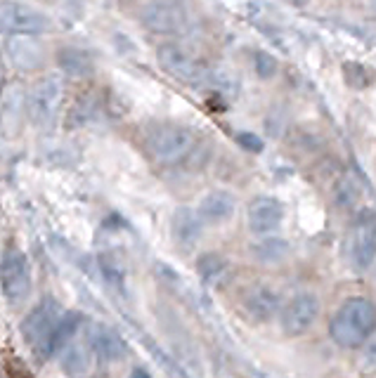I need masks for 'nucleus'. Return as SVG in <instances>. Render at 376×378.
Returning <instances> with one entry per match:
<instances>
[{
	"mask_svg": "<svg viewBox=\"0 0 376 378\" xmlns=\"http://www.w3.org/2000/svg\"><path fill=\"white\" fill-rule=\"evenodd\" d=\"M376 331V305L369 298H348L331 317L329 333L339 348L355 350Z\"/></svg>",
	"mask_w": 376,
	"mask_h": 378,
	"instance_id": "1",
	"label": "nucleus"
},
{
	"mask_svg": "<svg viewBox=\"0 0 376 378\" xmlns=\"http://www.w3.org/2000/svg\"><path fill=\"white\" fill-rule=\"evenodd\" d=\"M147 149L159 163L178 166L197 152L199 137L192 128L178 123H154L145 135Z\"/></svg>",
	"mask_w": 376,
	"mask_h": 378,
	"instance_id": "2",
	"label": "nucleus"
},
{
	"mask_svg": "<svg viewBox=\"0 0 376 378\" xmlns=\"http://www.w3.org/2000/svg\"><path fill=\"white\" fill-rule=\"evenodd\" d=\"M157 62L170 79H175L187 88H206L213 81V71L201 59H197L195 54H190L185 48L175 46V43L159 46Z\"/></svg>",
	"mask_w": 376,
	"mask_h": 378,
	"instance_id": "3",
	"label": "nucleus"
},
{
	"mask_svg": "<svg viewBox=\"0 0 376 378\" xmlns=\"http://www.w3.org/2000/svg\"><path fill=\"white\" fill-rule=\"evenodd\" d=\"M140 21L147 31L161 36H180L192 26V14L185 0H147L142 5Z\"/></svg>",
	"mask_w": 376,
	"mask_h": 378,
	"instance_id": "4",
	"label": "nucleus"
},
{
	"mask_svg": "<svg viewBox=\"0 0 376 378\" xmlns=\"http://www.w3.org/2000/svg\"><path fill=\"white\" fill-rule=\"evenodd\" d=\"M62 317H64L62 305H59L55 298L48 296L26 315L24 321H21V336H24V341L29 343L43 359H46V348H48L50 336H52V331L57 329Z\"/></svg>",
	"mask_w": 376,
	"mask_h": 378,
	"instance_id": "5",
	"label": "nucleus"
},
{
	"mask_svg": "<svg viewBox=\"0 0 376 378\" xmlns=\"http://www.w3.org/2000/svg\"><path fill=\"white\" fill-rule=\"evenodd\" d=\"M48 17L24 3L0 0V31L14 33V36H36L48 31Z\"/></svg>",
	"mask_w": 376,
	"mask_h": 378,
	"instance_id": "6",
	"label": "nucleus"
},
{
	"mask_svg": "<svg viewBox=\"0 0 376 378\" xmlns=\"http://www.w3.org/2000/svg\"><path fill=\"white\" fill-rule=\"evenodd\" d=\"M0 288L10 303H21L31 291V272L26 255L21 251H8L0 260Z\"/></svg>",
	"mask_w": 376,
	"mask_h": 378,
	"instance_id": "7",
	"label": "nucleus"
},
{
	"mask_svg": "<svg viewBox=\"0 0 376 378\" xmlns=\"http://www.w3.org/2000/svg\"><path fill=\"white\" fill-rule=\"evenodd\" d=\"M350 258L355 268L367 270L376 260V213L374 210H362L350 227Z\"/></svg>",
	"mask_w": 376,
	"mask_h": 378,
	"instance_id": "8",
	"label": "nucleus"
},
{
	"mask_svg": "<svg viewBox=\"0 0 376 378\" xmlns=\"http://www.w3.org/2000/svg\"><path fill=\"white\" fill-rule=\"evenodd\" d=\"M319 315V300L313 293H296L281 310V331L289 338L303 336Z\"/></svg>",
	"mask_w": 376,
	"mask_h": 378,
	"instance_id": "9",
	"label": "nucleus"
},
{
	"mask_svg": "<svg viewBox=\"0 0 376 378\" xmlns=\"http://www.w3.org/2000/svg\"><path fill=\"white\" fill-rule=\"evenodd\" d=\"M62 83L59 79H43L29 94V114L36 123L48 126L57 116L59 102H62Z\"/></svg>",
	"mask_w": 376,
	"mask_h": 378,
	"instance_id": "10",
	"label": "nucleus"
},
{
	"mask_svg": "<svg viewBox=\"0 0 376 378\" xmlns=\"http://www.w3.org/2000/svg\"><path fill=\"white\" fill-rule=\"evenodd\" d=\"M284 220V206L275 197H256L246 208V225L253 235H273Z\"/></svg>",
	"mask_w": 376,
	"mask_h": 378,
	"instance_id": "11",
	"label": "nucleus"
},
{
	"mask_svg": "<svg viewBox=\"0 0 376 378\" xmlns=\"http://www.w3.org/2000/svg\"><path fill=\"white\" fill-rule=\"evenodd\" d=\"M88 343H90L92 352H95L102 362H119V359H123L126 352H128L123 338L104 324L90 326V331H88Z\"/></svg>",
	"mask_w": 376,
	"mask_h": 378,
	"instance_id": "12",
	"label": "nucleus"
},
{
	"mask_svg": "<svg viewBox=\"0 0 376 378\" xmlns=\"http://www.w3.org/2000/svg\"><path fill=\"white\" fill-rule=\"evenodd\" d=\"M244 315L251 321H270L275 315L279 312V298L273 288L268 286H256L244 296Z\"/></svg>",
	"mask_w": 376,
	"mask_h": 378,
	"instance_id": "13",
	"label": "nucleus"
},
{
	"mask_svg": "<svg viewBox=\"0 0 376 378\" xmlns=\"http://www.w3.org/2000/svg\"><path fill=\"white\" fill-rule=\"evenodd\" d=\"M204 218L199 215V210L192 208H178L170 222V230H173V239L180 243L182 248H192L201 239L204 232Z\"/></svg>",
	"mask_w": 376,
	"mask_h": 378,
	"instance_id": "14",
	"label": "nucleus"
},
{
	"mask_svg": "<svg viewBox=\"0 0 376 378\" xmlns=\"http://www.w3.org/2000/svg\"><path fill=\"white\" fill-rule=\"evenodd\" d=\"M232 213H235V197L228 192H220V189L208 192L199 203V215L208 222H225L232 218Z\"/></svg>",
	"mask_w": 376,
	"mask_h": 378,
	"instance_id": "15",
	"label": "nucleus"
},
{
	"mask_svg": "<svg viewBox=\"0 0 376 378\" xmlns=\"http://www.w3.org/2000/svg\"><path fill=\"white\" fill-rule=\"evenodd\" d=\"M197 272H199V277H201V281L211 288L223 286V284L230 279L228 260L218 253H204L201 258L197 260Z\"/></svg>",
	"mask_w": 376,
	"mask_h": 378,
	"instance_id": "16",
	"label": "nucleus"
},
{
	"mask_svg": "<svg viewBox=\"0 0 376 378\" xmlns=\"http://www.w3.org/2000/svg\"><path fill=\"white\" fill-rule=\"evenodd\" d=\"M57 62L62 66L64 74L74 76V79H86V76H90L92 69H95L92 57L81 48H62L57 52Z\"/></svg>",
	"mask_w": 376,
	"mask_h": 378,
	"instance_id": "17",
	"label": "nucleus"
},
{
	"mask_svg": "<svg viewBox=\"0 0 376 378\" xmlns=\"http://www.w3.org/2000/svg\"><path fill=\"white\" fill-rule=\"evenodd\" d=\"M81 312H64V317L59 319V324H57V329L52 331V336H50V341H48V348H46V357H50V355H55V352H59L66 343L74 338V333L79 331V326H81Z\"/></svg>",
	"mask_w": 376,
	"mask_h": 378,
	"instance_id": "18",
	"label": "nucleus"
},
{
	"mask_svg": "<svg viewBox=\"0 0 376 378\" xmlns=\"http://www.w3.org/2000/svg\"><path fill=\"white\" fill-rule=\"evenodd\" d=\"M62 366L66 374H83L90 366V359H88V352H83L81 348H69L62 357Z\"/></svg>",
	"mask_w": 376,
	"mask_h": 378,
	"instance_id": "19",
	"label": "nucleus"
},
{
	"mask_svg": "<svg viewBox=\"0 0 376 378\" xmlns=\"http://www.w3.org/2000/svg\"><path fill=\"white\" fill-rule=\"evenodd\" d=\"M344 76L350 88H367L372 83V74L357 62H346L344 64Z\"/></svg>",
	"mask_w": 376,
	"mask_h": 378,
	"instance_id": "20",
	"label": "nucleus"
},
{
	"mask_svg": "<svg viewBox=\"0 0 376 378\" xmlns=\"http://www.w3.org/2000/svg\"><path fill=\"white\" fill-rule=\"evenodd\" d=\"M256 71L261 79H273L277 74V59L270 52H256Z\"/></svg>",
	"mask_w": 376,
	"mask_h": 378,
	"instance_id": "21",
	"label": "nucleus"
},
{
	"mask_svg": "<svg viewBox=\"0 0 376 378\" xmlns=\"http://www.w3.org/2000/svg\"><path fill=\"white\" fill-rule=\"evenodd\" d=\"M286 246L279 241V239H265L263 246L258 248V258L261 260H279L284 255Z\"/></svg>",
	"mask_w": 376,
	"mask_h": 378,
	"instance_id": "22",
	"label": "nucleus"
},
{
	"mask_svg": "<svg viewBox=\"0 0 376 378\" xmlns=\"http://www.w3.org/2000/svg\"><path fill=\"white\" fill-rule=\"evenodd\" d=\"M5 371H8V378H33L29 366L21 362L19 357H12V355H10L8 362H5Z\"/></svg>",
	"mask_w": 376,
	"mask_h": 378,
	"instance_id": "23",
	"label": "nucleus"
},
{
	"mask_svg": "<svg viewBox=\"0 0 376 378\" xmlns=\"http://www.w3.org/2000/svg\"><path fill=\"white\" fill-rule=\"evenodd\" d=\"M237 142H239L241 147H244L246 152H251V154H261L263 152V140L253 135V132H237Z\"/></svg>",
	"mask_w": 376,
	"mask_h": 378,
	"instance_id": "24",
	"label": "nucleus"
},
{
	"mask_svg": "<svg viewBox=\"0 0 376 378\" xmlns=\"http://www.w3.org/2000/svg\"><path fill=\"white\" fill-rule=\"evenodd\" d=\"M362 369L364 374H376V346H372L367 350V352L362 355Z\"/></svg>",
	"mask_w": 376,
	"mask_h": 378,
	"instance_id": "25",
	"label": "nucleus"
},
{
	"mask_svg": "<svg viewBox=\"0 0 376 378\" xmlns=\"http://www.w3.org/2000/svg\"><path fill=\"white\" fill-rule=\"evenodd\" d=\"M128 378H152V374L147 369H132Z\"/></svg>",
	"mask_w": 376,
	"mask_h": 378,
	"instance_id": "26",
	"label": "nucleus"
},
{
	"mask_svg": "<svg viewBox=\"0 0 376 378\" xmlns=\"http://www.w3.org/2000/svg\"><path fill=\"white\" fill-rule=\"evenodd\" d=\"M3 86H5V66L0 64V90H3Z\"/></svg>",
	"mask_w": 376,
	"mask_h": 378,
	"instance_id": "27",
	"label": "nucleus"
},
{
	"mask_svg": "<svg viewBox=\"0 0 376 378\" xmlns=\"http://www.w3.org/2000/svg\"><path fill=\"white\" fill-rule=\"evenodd\" d=\"M367 5H369V8L374 10V12H376V0H367Z\"/></svg>",
	"mask_w": 376,
	"mask_h": 378,
	"instance_id": "28",
	"label": "nucleus"
},
{
	"mask_svg": "<svg viewBox=\"0 0 376 378\" xmlns=\"http://www.w3.org/2000/svg\"><path fill=\"white\" fill-rule=\"evenodd\" d=\"M286 3H294V5H301L303 0H286Z\"/></svg>",
	"mask_w": 376,
	"mask_h": 378,
	"instance_id": "29",
	"label": "nucleus"
}]
</instances>
